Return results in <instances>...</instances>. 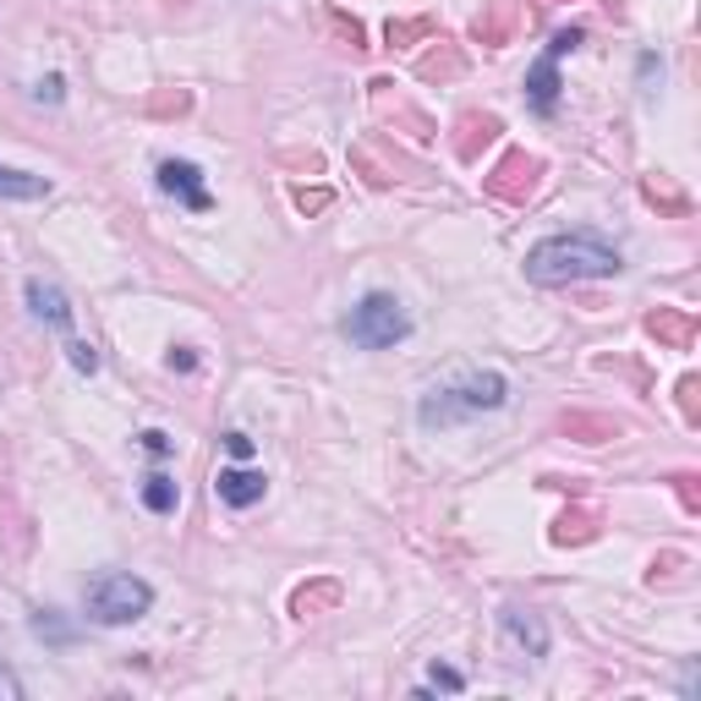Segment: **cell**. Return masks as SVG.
Masks as SVG:
<instances>
[{"mask_svg":"<svg viewBox=\"0 0 701 701\" xmlns=\"http://www.w3.org/2000/svg\"><path fill=\"white\" fill-rule=\"evenodd\" d=\"M592 537H597V515H592L586 504L565 510V515L554 521V532H548V543H554V548H570V543H592Z\"/></svg>","mask_w":701,"mask_h":701,"instance_id":"cell-15","label":"cell"},{"mask_svg":"<svg viewBox=\"0 0 701 701\" xmlns=\"http://www.w3.org/2000/svg\"><path fill=\"white\" fill-rule=\"evenodd\" d=\"M526 105H532L537 116H554V110H559V61H554V56H543V61L526 72Z\"/></svg>","mask_w":701,"mask_h":701,"instance_id":"cell-12","label":"cell"},{"mask_svg":"<svg viewBox=\"0 0 701 701\" xmlns=\"http://www.w3.org/2000/svg\"><path fill=\"white\" fill-rule=\"evenodd\" d=\"M143 504H148L154 515H170V510L181 504V488H176V483H170L165 472H154V477L143 483Z\"/></svg>","mask_w":701,"mask_h":701,"instance_id":"cell-20","label":"cell"},{"mask_svg":"<svg viewBox=\"0 0 701 701\" xmlns=\"http://www.w3.org/2000/svg\"><path fill=\"white\" fill-rule=\"evenodd\" d=\"M263 472H252V466H219V477H214V494H219V504H230V510H252L258 499H263Z\"/></svg>","mask_w":701,"mask_h":701,"instance_id":"cell-9","label":"cell"},{"mask_svg":"<svg viewBox=\"0 0 701 701\" xmlns=\"http://www.w3.org/2000/svg\"><path fill=\"white\" fill-rule=\"evenodd\" d=\"M17 696H23V685H17L7 668H0V701H17Z\"/></svg>","mask_w":701,"mask_h":701,"instance_id":"cell-35","label":"cell"},{"mask_svg":"<svg viewBox=\"0 0 701 701\" xmlns=\"http://www.w3.org/2000/svg\"><path fill=\"white\" fill-rule=\"evenodd\" d=\"M696 390H701V379H696V373H685V379H679V412H685V423H696V417H701Z\"/></svg>","mask_w":701,"mask_h":701,"instance_id":"cell-28","label":"cell"},{"mask_svg":"<svg viewBox=\"0 0 701 701\" xmlns=\"http://www.w3.org/2000/svg\"><path fill=\"white\" fill-rule=\"evenodd\" d=\"M34 630H39L45 641H56V646H67V641H72V625H61V614H56V608H39V614H34Z\"/></svg>","mask_w":701,"mask_h":701,"instance_id":"cell-22","label":"cell"},{"mask_svg":"<svg viewBox=\"0 0 701 701\" xmlns=\"http://www.w3.org/2000/svg\"><path fill=\"white\" fill-rule=\"evenodd\" d=\"M28 307H34V318H39V323H50V329H72V301H67L56 285L28 280Z\"/></svg>","mask_w":701,"mask_h":701,"instance_id":"cell-13","label":"cell"},{"mask_svg":"<svg viewBox=\"0 0 701 701\" xmlns=\"http://www.w3.org/2000/svg\"><path fill=\"white\" fill-rule=\"evenodd\" d=\"M679 504H685V510H690V515H696V510H701V494H696V477H690V472H685V477H679Z\"/></svg>","mask_w":701,"mask_h":701,"instance_id":"cell-32","label":"cell"},{"mask_svg":"<svg viewBox=\"0 0 701 701\" xmlns=\"http://www.w3.org/2000/svg\"><path fill=\"white\" fill-rule=\"evenodd\" d=\"M625 258L619 247H608L603 236L592 230H575V236H548L526 252V280L532 285H575V280H608L619 274Z\"/></svg>","mask_w":701,"mask_h":701,"instance_id":"cell-1","label":"cell"},{"mask_svg":"<svg viewBox=\"0 0 701 701\" xmlns=\"http://www.w3.org/2000/svg\"><path fill=\"white\" fill-rule=\"evenodd\" d=\"M61 94H67V83H61V78H45V83L34 88V99H45V105H61Z\"/></svg>","mask_w":701,"mask_h":701,"instance_id":"cell-31","label":"cell"},{"mask_svg":"<svg viewBox=\"0 0 701 701\" xmlns=\"http://www.w3.org/2000/svg\"><path fill=\"white\" fill-rule=\"evenodd\" d=\"M433 690H466V679L455 674V668H444V663H433V679L417 690V696H433Z\"/></svg>","mask_w":701,"mask_h":701,"instance_id":"cell-26","label":"cell"},{"mask_svg":"<svg viewBox=\"0 0 701 701\" xmlns=\"http://www.w3.org/2000/svg\"><path fill=\"white\" fill-rule=\"evenodd\" d=\"M45 192H50L45 176H28V170L0 165V198H45Z\"/></svg>","mask_w":701,"mask_h":701,"instance_id":"cell-19","label":"cell"},{"mask_svg":"<svg viewBox=\"0 0 701 701\" xmlns=\"http://www.w3.org/2000/svg\"><path fill=\"white\" fill-rule=\"evenodd\" d=\"M559 428H565L570 439H581V444H603V439H619V423H614V417H586V412H570Z\"/></svg>","mask_w":701,"mask_h":701,"instance_id":"cell-17","label":"cell"},{"mask_svg":"<svg viewBox=\"0 0 701 701\" xmlns=\"http://www.w3.org/2000/svg\"><path fill=\"white\" fill-rule=\"evenodd\" d=\"M406 334H412V318H406V307H401L390 290L363 296L357 307H350V318H345V340L363 345V350H390V345H401Z\"/></svg>","mask_w":701,"mask_h":701,"instance_id":"cell-3","label":"cell"},{"mask_svg":"<svg viewBox=\"0 0 701 701\" xmlns=\"http://www.w3.org/2000/svg\"><path fill=\"white\" fill-rule=\"evenodd\" d=\"M159 192H170L176 203H187L192 214H203L214 198H209V187H203V170L198 165H187V159H165L159 165Z\"/></svg>","mask_w":701,"mask_h":701,"instance_id":"cell-7","label":"cell"},{"mask_svg":"<svg viewBox=\"0 0 701 701\" xmlns=\"http://www.w3.org/2000/svg\"><path fill=\"white\" fill-rule=\"evenodd\" d=\"M334 603H340V581H312V586L290 592V614L296 619H312L318 608H334Z\"/></svg>","mask_w":701,"mask_h":701,"instance_id":"cell-16","label":"cell"},{"mask_svg":"<svg viewBox=\"0 0 701 701\" xmlns=\"http://www.w3.org/2000/svg\"><path fill=\"white\" fill-rule=\"evenodd\" d=\"M515 34H521V7L515 0H488V7L477 12V23H472V39L488 45V50H504Z\"/></svg>","mask_w":701,"mask_h":701,"instance_id":"cell-8","label":"cell"},{"mask_svg":"<svg viewBox=\"0 0 701 701\" xmlns=\"http://www.w3.org/2000/svg\"><path fill=\"white\" fill-rule=\"evenodd\" d=\"M581 39H586V28H559V34H554V45H548V56L559 61V56H570V50H581Z\"/></svg>","mask_w":701,"mask_h":701,"instance_id":"cell-29","label":"cell"},{"mask_svg":"<svg viewBox=\"0 0 701 701\" xmlns=\"http://www.w3.org/2000/svg\"><path fill=\"white\" fill-rule=\"evenodd\" d=\"M192 110V94H154L148 99V116H187Z\"/></svg>","mask_w":701,"mask_h":701,"instance_id":"cell-24","label":"cell"},{"mask_svg":"<svg viewBox=\"0 0 701 701\" xmlns=\"http://www.w3.org/2000/svg\"><path fill=\"white\" fill-rule=\"evenodd\" d=\"M641 198L657 203V209H668V214H685V209H690V198H685L668 176H641Z\"/></svg>","mask_w":701,"mask_h":701,"instance_id":"cell-18","label":"cell"},{"mask_svg":"<svg viewBox=\"0 0 701 701\" xmlns=\"http://www.w3.org/2000/svg\"><path fill=\"white\" fill-rule=\"evenodd\" d=\"M537 181H543V159L526 154V148H510V154L483 176V192L499 198V203H526V198L537 192Z\"/></svg>","mask_w":701,"mask_h":701,"instance_id":"cell-5","label":"cell"},{"mask_svg":"<svg viewBox=\"0 0 701 701\" xmlns=\"http://www.w3.org/2000/svg\"><path fill=\"white\" fill-rule=\"evenodd\" d=\"M466 72V56L450 45V39H433V50L417 61V78L423 83H450V78H461Z\"/></svg>","mask_w":701,"mask_h":701,"instance_id":"cell-14","label":"cell"},{"mask_svg":"<svg viewBox=\"0 0 701 701\" xmlns=\"http://www.w3.org/2000/svg\"><path fill=\"white\" fill-rule=\"evenodd\" d=\"M67 357H72V368H78V373H99V350H94L88 340H72V345H67Z\"/></svg>","mask_w":701,"mask_h":701,"instance_id":"cell-25","label":"cell"},{"mask_svg":"<svg viewBox=\"0 0 701 701\" xmlns=\"http://www.w3.org/2000/svg\"><path fill=\"white\" fill-rule=\"evenodd\" d=\"M170 368H176V373H192V368H198V357H192L187 345H176V350H170Z\"/></svg>","mask_w":701,"mask_h":701,"instance_id":"cell-34","label":"cell"},{"mask_svg":"<svg viewBox=\"0 0 701 701\" xmlns=\"http://www.w3.org/2000/svg\"><path fill=\"white\" fill-rule=\"evenodd\" d=\"M646 334H652L657 345H668V350H690V345H696V312H685V307H657V312H646Z\"/></svg>","mask_w":701,"mask_h":701,"instance_id":"cell-10","label":"cell"},{"mask_svg":"<svg viewBox=\"0 0 701 701\" xmlns=\"http://www.w3.org/2000/svg\"><path fill=\"white\" fill-rule=\"evenodd\" d=\"M290 198H296V209H301V214H318V209H329V187H296Z\"/></svg>","mask_w":701,"mask_h":701,"instance_id":"cell-27","label":"cell"},{"mask_svg":"<svg viewBox=\"0 0 701 701\" xmlns=\"http://www.w3.org/2000/svg\"><path fill=\"white\" fill-rule=\"evenodd\" d=\"M225 450H230L236 461H247V455H252V439H247V433H225Z\"/></svg>","mask_w":701,"mask_h":701,"instance_id":"cell-33","label":"cell"},{"mask_svg":"<svg viewBox=\"0 0 701 701\" xmlns=\"http://www.w3.org/2000/svg\"><path fill=\"white\" fill-rule=\"evenodd\" d=\"M499 132H504V127H499V116H477V110H472V116H461V121H455V159L477 165V154H483Z\"/></svg>","mask_w":701,"mask_h":701,"instance_id":"cell-11","label":"cell"},{"mask_svg":"<svg viewBox=\"0 0 701 701\" xmlns=\"http://www.w3.org/2000/svg\"><path fill=\"white\" fill-rule=\"evenodd\" d=\"M499 635H504V646H510V652H521L526 663L548 657V625H543V614H537V608L504 603V608H499Z\"/></svg>","mask_w":701,"mask_h":701,"instance_id":"cell-6","label":"cell"},{"mask_svg":"<svg viewBox=\"0 0 701 701\" xmlns=\"http://www.w3.org/2000/svg\"><path fill=\"white\" fill-rule=\"evenodd\" d=\"M433 34V17H390V28H384V39H390V50H406V45H417V39H428Z\"/></svg>","mask_w":701,"mask_h":701,"instance_id":"cell-21","label":"cell"},{"mask_svg":"<svg viewBox=\"0 0 701 701\" xmlns=\"http://www.w3.org/2000/svg\"><path fill=\"white\" fill-rule=\"evenodd\" d=\"M543 7H559V0H543Z\"/></svg>","mask_w":701,"mask_h":701,"instance_id":"cell-36","label":"cell"},{"mask_svg":"<svg viewBox=\"0 0 701 701\" xmlns=\"http://www.w3.org/2000/svg\"><path fill=\"white\" fill-rule=\"evenodd\" d=\"M504 401H510L504 373H472V379H461V384H450V390H433V395L423 401V428H444V423L472 417V412H499Z\"/></svg>","mask_w":701,"mask_h":701,"instance_id":"cell-2","label":"cell"},{"mask_svg":"<svg viewBox=\"0 0 701 701\" xmlns=\"http://www.w3.org/2000/svg\"><path fill=\"white\" fill-rule=\"evenodd\" d=\"M329 28H334L350 50H363V23H357V17H345L340 7H329Z\"/></svg>","mask_w":701,"mask_h":701,"instance_id":"cell-23","label":"cell"},{"mask_svg":"<svg viewBox=\"0 0 701 701\" xmlns=\"http://www.w3.org/2000/svg\"><path fill=\"white\" fill-rule=\"evenodd\" d=\"M143 450H148L154 461H165V455H170V433H159V428H148V433H143Z\"/></svg>","mask_w":701,"mask_h":701,"instance_id":"cell-30","label":"cell"},{"mask_svg":"<svg viewBox=\"0 0 701 701\" xmlns=\"http://www.w3.org/2000/svg\"><path fill=\"white\" fill-rule=\"evenodd\" d=\"M88 619L94 625H132V619H143L148 608H154V586L148 581H138V575H94L88 581Z\"/></svg>","mask_w":701,"mask_h":701,"instance_id":"cell-4","label":"cell"}]
</instances>
